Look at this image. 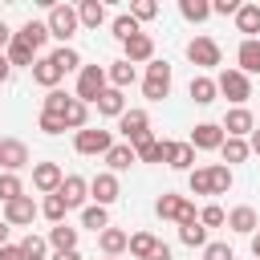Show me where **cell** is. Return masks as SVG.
<instances>
[{
    "label": "cell",
    "mask_w": 260,
    "mask_h": 260,
    "mask_svg": "<svg viewBox=\"0 0 260 260\" xmlns=\"http://www.w3.org/2000/svg\"><path fill=\"white\" fill-rule=\"evenodd\" d=\"M45 28H49V37H57L61 45H69L73 37H77V8L73 4H53L49 8V16H45Z\"/></svg>",
    "instance_id": "cell-1"
},
{
    "label": "cell",
    "mask_w": 260,
    "mask_h": 260,
    "mask_svg": "<svg viewBox=\"0 0 260 260\" xmlns=\"http://www.w3.org/2000/svg\"><path fill=\"white\" fill-rule=\"evenodd\" d=\"M154 215H158V219H175V223H191V219H199L195 203H191L187 195H175V191H162V195L154 199Z\"/></svg>",
    "instance_id": "cell-2"
},
{
    "label": "cell",
    "mask_w": 260,
    "mask_h": 260,
    "mask_svg": "<svg viewBox=\"0 0 260 260\" xmlns=\"http://www.w3.org/2000/svg\"><path fill=\"white\" fill-rule=\"evenodd\" d=\"M106 85H110V81H106V65H81V69H77V93H73V98L85 102V106H93Z\"/></svg>",
    "instance_id": "cell-3"
},
{
    "label": "cell",
    "mask_w": 260,
    "mask_h": 260,
    "mask_svg": "<svg viewBox=\"0 0 260 260\" xmlns=\"http://www.w3.org/2000/svg\"><path fill=\"white\" fill-rule=\"evenodd\" d=\"M215 89H219V93H223L232 106H244V102L252 98V77H244L240 69H219Z\"/></svg>",
    "instance_id": "cell-4"
},
{
    "label": "cell",
    "mask_w": 260,
    "mask_h": 260,
    "mask_svg": "<svg viewBox=\"0 0 260 260\" xmlns=\"http://www.w3.org/2000/svg\"><path fill=\"white\" fill-rule=\"evenodd\" d=\"M142 93H146V102H162V98L171 93V65H167V61H150V65H146Z\"/></svg>",
    "instance_id": "cell-5"
},
{
    "label": "cell",
    "mask_w": 260,
    "mask_h": 260,
    "mask_svg": "<svg viewBox=\"0 0 260 260\" xmlns=\"http://www.w3.org/2000/svg\"><path fill=\"white\" fill-rule=\"evenodd\" d=\"M110 146H114V134L102 130V126H85V130L73 134V150L77 154H106Z\"/></svg>",
    "instance_id": "cell-6"
},
{
    "label": "cell",
    "mask_w": 260,
    "mask_h": 260,
    "mask_svg": "<svg viewBox=\"0 0 260 260\" xmlns=\"http://www.w3.org/2000/svg\"><path fill=\"white\" fill-rule=\"evenodd\" d=\"M219 57H223V53H219V45H215L211 37H191V41H187V61H191V65H199V69H215Z\"/></svg>",
    "instance_id": "cell-7"
},
{
    "label": "cell",
    "mask_w": 260,
    "mask_h": 260,
    "mask_svg": "<svg viewBox=\"0 0 260 260\" xmlns=\"http://www.w3.org/2000/svg\"><path fill=\"white\" fill-rule=\"evenodd\" d=\"M219 130H223L228 138H248V134L256 130V118H252V110H248V106H232V110L223 114Z\"/></svg>",
    "instance_id": "cell-8"
},
{
    "label": "cell",
    "mask_w": 260,
    "mask_h": 260,
    "mask_svg": "<svg viewBox=\"0 0 260 260\" xmlns=\"http://www.w3.org/2000/svg\"><path fill=\"white\" fill-rule=\"evenodd\" d=\"M162 162L171 171H195V146L191 142H171L162 138Z\"/></svg>",
    "instance_id": "cell-9"
},
{
    "label": "cell",
    "mask_w": 260,
    "mask_h": 260,
    "mask_svg": "<svg viewBox=\"0 0 260 260\" xmlns=\"http://www.w3.org/2000/svg\"><path fill=\"white\" fill-rule=\"evenodd\" d=\"M118 195H122V187H118V175H110V171H98V175L89 179V199H93L98 207H110Z\"/></svg>",
    "instance_id": "cell-10"
},
{
    "label": "cell",
    "mask_w": 260,
    "mask_h": 260,
    "mask_svg": "<svg viewBox=\"0 0 260 260\" xmlns=\"http://www.w3.org/2000/svg\"><path fill=\"white\" fill-rule=\"evenodd\" d=\"M37 211H41V207L32 203V195H20V199L4 203V215H0V219H4L8 228H28V223L37 219Z\"/></svg>",
    "instance_id": "cell-11"
},
{
    "label": "cell",
    "mask_w": 260,
    "mask_h": 260,
    "mask_svg": "<svg viewBox=\"0 0 260 260\" xmlns=\"http://www.w3.org/2000/svg\"><path fill=\"white\" fill-rule=\"evenodd\" d=\"M32 158H28V146L20 142V138H0V167L8 171V175H16L20 167H28Z\"/></svg>",
    "instance_id": "cell-12"
},
{
    "label": "cell",
    "mask_w": 260,
    "mask_h": 260,
    "mask_svg": "<svg viewBox=\"0 0 260 260\" xmlns=\"http://www.w3.org/2000/svg\"><path fill=\"white\" fill-rule=\"evenodd\" d=\"M223 138H228V134L219 130V122H199V126L191 130V138H187V142H191L195 150H219V146H223Z\"/></svg>",
    "instance_id": "cell-13"
},
{
    "label": "cell",
    "mask_w": 260,
    "mask_h": 260,
    "mask_svg": "<svg viewBox=\"0 0 260 260\" xmlns=\"http://www.w3.org/2000/svg\"><path fill=\"white\" fill-rule=\"evenodd\" d=\"M61 179H65V171H61L57 162H32V187H37L41 195H53V191L61 187Z\"/></svg>",
    "instance_id": "cell-14"
},
{
    "label": "cell",
    "mask_w": 260,
    "mask_h": 260,
    "mask_svg": "<svg viewBox=\"0 0 260 260\" xmlns=\"http://www.w3.org/2000/svg\"><path fill=\"white\" fill-rule=\"evenodd\" d=\"M53 195H61V199H65V207H85V199H89V183H85L81 175H65V179H61V187H57Z\"/></svg>",
    "instance_id": "cell-15"
},
{
    "label": "cell",
    "mask_w": 260,
    "mask_h": 260,
    "mask_svg": "<svg viewBox=\"0 0 260 260\" xmlns=\"http://www.w3.org/2000/svg\"><path fill=\"white\" fill-rule=\"evenodd\" d=\"M122 53H126V61L130 65H138V61H154V37L150 32H138V37H130V41H122Z\"/></svg>",
    "instance_id": "cell-16"
},
{
    "label": "cell",
    "mask_w": 260,
    "mask_h": 260,
    "mask_svg": "<svg viewBox=\"0 0 260 260\" xmlns=\"http://www.w3.org/2000/svg\"><path fill=\"white\" fill-rule=\"evenodd\" d=\"M130 150H134L138 162H162V138H154V130L130 138Z\"/></svg>",
    "instance_id": "cell-17"
},
{
    "label": "cell",
    "mask_w": 260,
    "mask_h": 260,
    "mask_svg": "<svg viewBox=\"0 0 260 260\" xmlns=\"http://www.w3.org/2000/svg\"><path fill=\"white\" fill-rule=\"evenodd\" d=\"M228 228H232L236 236H252V232L260 228V211H256V207H248V203H240V207H232V211H228Z\"/></svg>",
    "instance_id": "cell-18"
},
{
    "label": "cell",
    "mask_w": 260,
    "mask_h": 260,
    "mask_svg": "<svg viewBox=\"0 0 260 260\" xmlns=\"http://www.w3.org/2000/svg\"><path fill=\"white\" fill-rule=\"evenodd\" d=\"M93 106H98V114H102V118H122V114H126V93H122V89H114V85H106V89L98 93V102H93Z\"/></svg>",
    "instance_id": "cell-19"
},
{
    "label": "cell",
    "mask_w": 260,
    "mask_h": 260,
    "mask_svg": "<svg viewBox=\"0 0 260 260\" xmlns=\"http://www.w3.org/2000/svg\"><path fill=\"white\" fill-rule=\"evenodd\" d=\"M28 73H32V81H37V85H45V89H57V85H61V77H65V73L53 65V57H37Z\"/></svg>",
    "instance_id": "cell-20"
},
{
    "label": "cell",
    "mask_w": 260,
    "mask_h": 260,
    "mask_svg": "<svg viewBox=\"0 0 260 260\" xmlns=\"http://www.w3.org/2000/svg\"><path fill=\"white\" fill-rule=\"evenodd\" d=\"M187 93H191V102H195V106H211V102L219 98L215 77H207V73H195V77H191V85H187Z\"/></svg>",
    "instance_id": "cell-21"
},
{
    "label": "cell",
    "mask_w": 260,
    "mask_h": 260,
    "mask_svg": "<svg viewBox=\"0 0 260 260\" xmlns=\"http://www.w3.org/2000/svg\"><path fill=\"white\" fill-rule=\"evenodd\" d=\"M118 130H122V138L130 142V138H138V134L150 130V114H146V110H126V114L118 118Z\"/></svg>",
    "instance_id": "cell-22"
},
{
    "label": "cell",
    "mask_w": 260,
    "mask_h": 260,
    "mask_svg": "<svg viewBox=\"0 0 260 260\" xmlns=\"http://www.w3.org/2000/svg\"><path fill=\"white\" fill-rule=\"evenodd\" d=\"M236 69L244 73V77H252V73H260V37L256 41H240V49H236Z\"/></svg>",
    "instance_id": "cell-23"
},
{
    "label": "cell",
    "mask_w": 260,
    "mask_h": 260,
    "mask_svg": "<svg viewBox=\"0 0 260 260\" xmlns=\"http://www.w3.org/2000/svg\"><path fill=\"white\" fill-rule=\"evenodd\" d=\"M4 57H8V65H12V69H16V65L32 69V61H37V49H32V45H28L20 32H12V45H8V53H4Z\"/></svg>",
    "instance_id": "cell-24"
},
{
    "label": "cell",
    "mask_w": 260,
    "mask_h": 260,
    "mask_svg": "<svg viewBox=\"0 0 260 260\" xmlns=\"http://www.w3.org/2000/svg\"><path fill=\"white\" fill-rule=\"evenodd\" d=\"M102 158H106L110 175H118V171H130V167L138 162V158H134V150H130V142H114V146H110Z\"/></svg>",
    "instance_id": "cell-25"
},
{
    "label": "cell",
    "mask_w": 260,
    "mask_h": 260,
    "mask_svg": "<svg viewBox=\"0 0 260 260\" xmlns=\"http://www.w3.org/2000/svg\"><path fill=\"white\" fill-rule=\"evenodd\" d=\"M45 240H49L53 252H73V248H77V228H69V223H53Z\"/></svg>",
    "instance_id": "cell-26"
},
{
    "label": "cell",
    "mask_w": 260,
    "mask_h": 260,
    "mask_svg": "<svg viewBox=\"0 0 260 260\" xmlns=\"http://www.w3.org/2000/svg\"><path fill=\"white\" fill-rule=\"evenodd\" d=\"M236 28L244 32V41H256V32H260V4H240Z\"/></svg>",
    "instance_id": "cell-27"
},
{
    "label": "cell",
    "mask_w": 260,
    "mask_h": 260,
    "mask_svg": "<svg viewBox=\"0 0 260 260\" xmlns=\"http://www.w3.org/2000/svg\"><path fill=\"white\" fill-rule=\"evenodd\" d=\"M106 81L126 93V85H134V65H130L126 57H122V61H110V65H106Z\"/></svg>",
    "instance_id": "cell-28"
},
{
    "label": "cell",
    "mask_w": 260,
    "mask_h": 260,
    "mask_svg": "<svg viewBox=\"0 0 260 260\" xmlns=\"http://www.w3.org/2000/svg\"><path fill=\"white\" fill-rule=\"evenodd\" d=\"M126 244H130V236H126L122 228H106V232H98V248H102L106 256H122Z\"/></svg>",
    "instance_id": "cell-29"
},
{
    "label": "cell",
    "mask_w": 260,
    "mask_h": 260,
    "mask_svg": "<svg viewBox=\"0 0 260 260\" xmlns=\"http://www.w3.org/2000/svg\"><path fill=\"white\" fill-rule=\"evenodd\" d=\"M102 20H106V4L102 0H81L77 4V24L81 28H98Z\"/></svg>",
    "instance_id": "cell-30"
},
{
    "label": "cell",
    "mask_w": 260,
    "mask_h": 260,
    "mask_svg": "<svg viewBox=\"0 0 260 260\" xmlns=\"http://www.w3.org/2000/svg\"><path fill=\"white\" fill-rule=\"evenodd\" d=\"M61 118H65V130H73V134H77V130H85V126H89V106H85V102H77V98H69V106H65V114H61Z\"/></svg>",
    "instance_id": "cell-31"
},
{
    "label": "cell",
    "mask_w": 260,
    "mask_h": 260,
    "mask_svg": "<svg viewBox=\"0 0 260 260\" xmlns=\"http://www.w3.org/2000/svg\"><path fill=\"white\" fill-rule=\"evenodd\" d=\"M219 154H223V167H232V162H248V138H223V146H219Z\"/></svg>",
    "instance_id": "cell-32"
},
{
    "label": "cell",
    "mask_w": 260,
    "mask_h": 260,
    "mask_svg": "<svg viewBox=\"0 0 260 260\" xmlns=\"http://www.w3.org/2000/svg\"><path fill=\"white\" fill-rule=\"evenodd\" d=\"M81 228H89V232H106V228H110V211L98 207V203H85V207H81Z\"/></svg>",
    "instance_id": "cell-33"
},
{
    "label": "cell",
    "mask_w": 260,
    "mask_h": 260,
    "mask_svg": "<svg viewBox=\"0 0 260 260\" xmlns=\"http://www.w3.org/2000/svg\"><path fill=\"white\" fill-rule=\"evenodd\" d=\"M154 244H158V236H154V232H134V236H130V244H126V252H130L134 260H146V256L154 252Z\"/></svg>",
    "instance_id": "cell-34"
},
{
    "label": "cell",
    "mask_w": 260,
    "mask_h": 260,
    "mask_svg": "<svg viewBox=\"0 0 260 260\" xmlns=\"http://www.w3.org/2000/svg\"><path fill=\"white\" fill-rule=\"evenodd\" d=\"M16 248H20V256H24V260H45V256H49V240H45V236H37V232H28Z\"/></svg>",
    "instance_id": "cell-35"
},
{
    "label": "cell",
    "mask_w": 260,
    "mask_h": 260,
    "mask_svg": "<svg viewBox=\"0 0 260 260\" xmlns=\"http://www.w3.org/2000/svg\"><path fill=\"white\" fill-rule=\"evenodd\" d=\"M49 57H53V65H57L61 73H73V69H81V53H77L73 45H61V49H53Z\"/></svg>",
    "instance_id": "cell-36"
},
{
    "label": "cell",
    "mask_w": 260,
    "mask_h": 260,
    "mask_svg": "<svg viewBox=\"0 0 260 260\" xmlns=\"http://www.w3.org/2000/svg\"><path fill=\"white\" fill-rule=\"evenodd\" d=\"M179 240H183L187 248H207V228H203L199 219H191V223H179Z\"/></svg>",
    "instance_id": "cell-37"
},
{
    "label": "cell",
    "mask_w": 260,
    "mask_h": 260,
    "mask_svg": "<svg viewBox=\"0 0 260 260\" xmlns=\"http://www.w3.org/2000/svg\"><path fill=\"white\" fill-rule=\"evenodd\" d=\"M179 12H183V20L203 24V20L211 16V4H207V0H179Z\"/></svg>",
    "instance_id": "cell-38"
},
{
    "label": "cell",
    "mask_w": 260,
    "mask_h": 260,
    "mask_svg": "<svg viewBox=\"0 0 260 260\" xmlns=\"http://www.w3.org/2000/svg\"><path fill=\"white\" fill-rule=\"evenodd\" d=\"M20 37L41 53V49H45V41H49V28H45V20H24V24H20Z\"/></svg>",
    "instance_id": "cell-39"
},
{
    "label": "cell",
    "mask_w": 260,
    "mask_h": 260,
    "mask_svg": "<svg viewBox=\"0 0 260 260\" xmlns=\"http://www.w3.org/2000/svg\"><path fill=\"white\" fill-rule=\"evenodd\" d=\"M207 171H211V195H228V191H232V167L211 162Z\"/></svg>",
    "instance_id": "cell-40"
},
{
    "label": "cell",
    "mask_w": 260,
    "mask_h": 260,
    "mask_svg": "<svg viewBox=\"0 0 260 260\" xmlns=\"http://www.w3.org/2000/svg\"><path fill=\"white\" fill-rule=\"evenodd\" d=\"M41 215H45L49 223H65L69 207H65V199H61V195H45V203H41Z\"/></svg>",
    "instance_id": "cell-41"
},
{
    "label": "cell",
    "mask_w": 260,
    "mask_h": 260,
    "mask_svg": "<svg viewBox=\"0 0 260 260\" xmlns=\"http://www.w3.org/2000/svg\"><path fill=\"white\" fill-rule=\"evenodd\" d=\"M187 187H191V195H211V171L207 167L187 171Z\"/></svg>",
    "instance_id": "cell-42"
},
{
    "label": "cell",
    "mask_w": 260,
    "mask_h": 260,
    "mask_svg": "<svg viewBox=\"0 0 260 260\" xmlns=\"http://www.w3.org/2000/svg\"><path fill=\"white\" fill-rule=\"evenodd\" d=\"M24 195V183H20V175H0V203H12V199H20Z\"/></svg>",
    "instance_id": "cell-43"
},
{
    "label": "cell",
    "mask_w": 260,
    "mask_h": 260,
    "mask_svg": "<svg viewBox=\"0 0 260 260\" xmlns=\"http://www.w3.org/2000/svg\"><path fill=\"white\" fill-rule=\"evenodd\" d=\"M110 28H114V37H118V41H130V37H138V32H142V28H138V20H134L130 12L114 16V24H110Z\"/></svg>",
    "instance_id": "cell-44"
},
{
    "label": "cell",
    "mask_w": 260,
    "mask_h": 260,
    "mask_svg": "<svg viewBox=\"0 0 260 260\" xmlns=\"http://www.w3.org/2000/svg\"><path fill=\"white\" fill-rule=\"evenodd\" d=\"M199 223H203V228H223V223H228V211H223L219 203H207V207H199Z\"/></svg>",
    "instance_id": "cell-45"
},
{
    "label": "cell",
    "mask_w": 260,
    "mask_h": 260,
    "mask_svg": "<svg viewBox=\"0 0 260 260\" xmlns=\"http://www.w3.org/2000/svg\"><path fill=\"white\" fill-rule=\"evenodd\" d=\"M69 98H73V93H65V89H49V93H45V114H65Z\"/></svg>",
    "instance_id": "cell-46"
},
{
    "label": "cell",
    "mask_w": 260,
    "mask_h": 260,
    "mask_svg": "<svg viewBox=\"0 0 260 260\" xmlns=\"http://www.w3.org/2000/svg\"><path fill=\"white\" fill-rule=\"evenodd\" d=\"M203 260H236V252H232V244H223V240H207Z\"/></svg>",
    "instance_id": "cell-47"
},
{
    "label": "cell",
    "mask_w": 260,
    "mask_h": 260,
    "mask_svg": "<svg viewBox=\"0 0 260 260\" xmlns=\"http://www.w3.org/2000/svg\"><path fill=\"white\" fill-rule=\"evenodd\" d=\"M130 16H134L138 24H142V20H154V16H158V4H154V0H134V4H130Z\"/></svg>",
    "instance_id": "cell-48"
},
{
    "label": "cell",
    "mask_w": 260,
    "mask_h": 260,
    "mask_svg": "<svg viewBox=\"0 0 260 260\" xmlns=\"http://www.w3.org/2000/svg\"><path fill=\"white\" fill-rule=\"evenodd\" d=\"M37 126H41L45 134H61V130H65V118H61V114H45V110H41Z\"/></svg>",
    "instance_id": "cell-49"
},
{
    "label": "cell",
    "mask_w": 260,
    "mask_h": 260,
    "mask_svg": "<svg viewBox=\"0 0 260 260\" xmlns=\"http://www.w3.org/2000/svg\"><path fill=\"white\" fill-rule=\"evenodd\" d=\"M211 12H215V16H236V12H240V0H215Z\"/></svg>",
    "instance_id": "cell-50"
},
{
    "label": "cell",
    "mask_w": 260,
    "mask_h": 260,
    "mask_svg": "<svg viewBox=\"0 0 260 260\" xmlns=\"http://www.w3.org/2000/svg\"><path fill=\"white\" fill-rule=\"evenodd\" d=\"M146 260H171V248H167V244H162V240H158V244H154V252H150V256H146Z\"/></svg>",
    "instance_id": "cell-51"
},
{
    "label": "cell",
    "mask_w": 260,
    "mask_h": 260,
    "mask_svg": "<svg viewBox=\"0 0 260 260\" xmlns=\"http://www.w3.org/2000/svg\"><path fill=\"white\" fill-rule=\"evenodd\" d=\"M0 260H24V256H20L16 244H4V248H0Z\"/></svg>",
    "instance_id": "cell-52"
},
{
    "label": "cell",
    "mask_w": 260,
    "mask_h": 260,
    "mask_svg": "<svg viewBox=\"0 0 260 260\" xmlns=\"http://www.w3.org/2000/svg\"><path fill=\"white\" fill-rule=\"evenodd\" d=\"M8 45H12V28L0 20V49H8Z\"/></svg>",
    "instance_id": "cell-53"
},
{
    "label": "cell",
    "mask_w": 260,
    "mask_h": 260,
    "mask_svg": "<svg viewBox=\"0 0 260 260\" xmlns=\"http://www.w3.org/2000/svg\"><path fill=\"white\" fill-rule=\"evenodd\" d=\"M8 73H12V65H8V57H4V53H0V85H4V81H8Z\"/></svg>",
    "instance_id": "cell-54"
},
{
    "label": "cell",
    "mask_w": 260,
    "mask_h": 260,
    "mask_svg": "<svg viewBox=\"0 0 260 260\" xmlns=\"http://www.w3.org/2000/svg\"><path fill=\"white\" fill-rule=\"evenodd\" d=\"M248 240H252V256H256V260H260V228H256V232H252V236H248Z\"/></svg>",
    "instance_id": "cell-55"
},
{
    "label": "cell",
    "mask_w": 260,
    "mask_h": 260,
    "mask_svg": "<svg viewBox=\"0 0 260 260\" xmlns=\"http://www.w3.org/2000/svg\"><path fill=\"white\" fill-rule=\"evenodd\" d=\"M248 150H252V154H260V130H252V138H248Z\"/></svg>",
    "instance_id": "cell-56"
},
{
    "label": "cell",
    "mask_w": 260,
    "mask_h": 260,
    "mask_svg": "<svg viewBox=\"0 0 260 260\" xmlns=\"http://www.w3.org/2000/svg\"><path fill=\"white\" fill-rule=\"evenodd\" d=\"M53 260H81V252L73 248V252H53Z\"/></svg>",
    "instance_id": "cell-57"
},
{
    "label": "cell",
    "mask_w": 260,
    "mask_h": 260,
    "mask_svg": "<svg viewBox=\"0 0 260 260\" xmlns=\"http://www.w3.org/2000/svg\"><path fill=\"white\" fill-rule=\"evenodd\" d=\"M8 232H12V228H8V223H4V219H0V248H4V244H8Z\"/></svg>",
    "instance_id": "cell-58"
},
{
    "label": "cell",
    "mask_w": 260,
    "mask_h": 260,
    "mask_svg": "<svg viewBox=\"0 0 260 260\" xmlns=\"http://www.w3.org/2000/svg\"><path fill=\"white\" fill-rule=\"evenodd\" d=\"M106 260H118V256H106Z\"/></svg>",
    "instance_id": "cell-59"
}]
</instances>
